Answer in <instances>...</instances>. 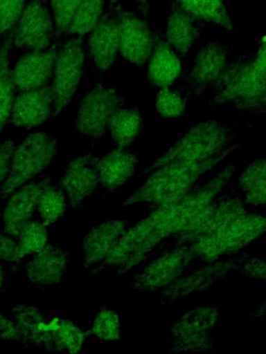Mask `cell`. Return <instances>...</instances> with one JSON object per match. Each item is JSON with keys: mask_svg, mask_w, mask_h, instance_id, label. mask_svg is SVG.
Returning a JSON list of instances; mask_svg holds the SVG:
<instances>
[{"mask_svg": "<svg viewBox=\"0 0 266 354\" xmlns=\"http://www.w3.org/2000/svg\"><path fill=\"white\" fill-rule=\"evenodd\" d=\"M236 168L234 164L228 165L206 183L195 184L176 201L151 210L147 217L126 229L107 256L91 269L87 277L108 269H115L122 275L141 263L164 239L175 236L188 226L229 183Z\"/></svg>", "mask_w": 266, "mask_h": 354, "instance_id": "6da1fadb", "label": "cell"}, {"mask_svg": "<svg viewBox=\"0 0 266 354\" xmlns=\"http://www.w3.org/2000/svg\"><path fill=\"white\" fill-rule=\"evenodd\" d=\"M213 109L233 103L244 115L266 112V50L262 41L256 51L240 54L227 64L212 86Z\"/></svg>", "mask_w": 266, "mask_h": 354, "instance_id": "7a4b0ae2", "label": "cell"}, {"mask_svg": "<svg viewBox=\"0 0 266 354\" xmlns=\"http://www.w3.org/2000/svg\"><path fill=\"white\" fill-rule=\"evenodd\" d=\"M239 147L238 143L230 145L204 158L173 161L157 168L145 183L121 204V207H127L145 202L152 210L176 201L185 194L202 174L213 170Z\"/></svg>", "mask_w": 266, "mask_h": 354, "instance_id": "3957f363", "label": "cell"}, {"mask_svg": "<svg viewBox=\"0 0 266 354\" xmlns=\"http://www.w3.org/2000/svg\"><path fill=\"white\" fill-rule=\"evenodd\" d=\"M265 216L247 211L188 247L193 257L205 263L240 250L265 233Z\"/></svg>", "mask_w": 266, "mask_h": 354, "instance_id": "277c9868", "label": "cell"}, {"mask_svg": "<svg viewBox=\"0 0 266 354\" xmlns=\"http://www.w3.org/2000/svg\"><path fill=\"white\" fill-rule=\"evenodd\" d=\"M235 138L232 124L225 126L215 119L197 122L164 154L143 168L139 176H143L173 161L193 160L210 156L227 147Z\"/></svg>", "mask_w": 266, "mask_h": 354, "instance_id": "5b68a950", "label": "cell"}, {"mask_svg": "<svg viewBox=\"0 0 266 354\" xmlns=\"http://www.w3.org/2000/svg\"><path fill=\"white\" fill-rule=\"evenodd\" d=\"M59 138L56 134L35 132L16 146L8 176L0 187L1 201L7 200L53 162L57 154Z\"/></svg>", "mask_w": 266, "mask_h": 354, "instance_id": "8992f818", "label": "cell"}, {"mask_svg": "<svg viewBox=\"0 0 266 354\" xmlns=\"http://www.w3.org/2000/svg\"><path fill=\"white\" fill-rule=\"evenodd\" d=\"M87 59L84 36H69L61 40L51 82L54 96L52 119L72 101L85 74Z\"/></svg>", "mask_w": 266, "mask_h": 354, "instance_id": "52a82bcc", "label": "cell"}, {"mask_svg": "<svg viewBox=\"0 0 266 354\" xmlns=\"http://www.w3.org/2000/svg\"><path fill=\"white\" fill-rule=\"evenodd\" d=\"M125 104V97L116 88L104 87L98 77L94 86L81 100L74 125L80 135L100 140L107 130L111 116Z\"/></svg>", "mask_w": 266, "mask_h": 354, "instance_id": "ba28073f", "label": "cell"}, {"mask_svg": "<svg viewBox=\"0 0 266 354\" xmlns=\"http://www.w3.org/2000/svg\"><path fill=\"white\" fill-rule=\"evenodd\" d=\"M14 50L43 51L55 41L53 19L44 0H28L9 32Z\"/></svg>", "mask_w": 266, "mask_h": 354, "instance_id": "9c48e42d", "label": "cell"}, {"mask_svg": "<svg viewBox=\"0 0 266 354\" xmlns=\"http://www.w3.org/2000/svg\"><path fill=\"white\" fill-rule=\"evenodd\" d=\"M246 206L236 189L215 196L184 230L174 236L173 243L189 245L246 212Z\"/></svg>", "mask_w": 266, "mask_h": 354, "instance_id": "30bf717a", "label": "cell"}, {"mask_svg": "<svg viewBox=\"0 0 266 354\" xmlns=\"http://www.w3.org/2000/svg\"><path fill=\"white\" fill-rule=\"evenodd\" d=\"M193 259L187 245L173 243L166 246L156 259L135 276L131 288L143 293L162 291L182 276Z\"/></svg>", "mask_w": 266, "mask_h": 354, "instance_id": "8fae6325", "label": "cell"}, {"mask_svg": "<svg viewBox=\"0 0 266 354\" xmlns=\"http://www.w3.org/2000/svg\"><path fill=\"white\" fill-rule=\"evenodd\" d=\"M118 0H109L100 19L85 39L87 59L94 71L101 77L119 57L120 28L116 11Z\"/></svg>", "mask_w": 266, "mask_h": 354, "instance_id": "7c38bea8", "label": "cell"}, {"mask_svg": "<svg viewBox=\"0 0 266 354\" xmlns=\"http://www.w3.org/2000/svg\"><path fill=\"white\" fill-rule=\"evenodd\" d=\"M220 319L215 306L197 307L177 320L171 328L175 353L206 352L213 349L211 332Z\"/></svg>", "mask_w": 266, "mask_h": 354, "instance_id": "4fadbf2b", "label": "cell"}, {"mask_svg": "<svg viewBox=\"0 0 266 354\" xmlns=\"http://www.w3.org/2000/svg\"><path fill=\"white\" fill-rule=\"evenodd\" d=\"M116 11L120 28L119 56L139 69L148 62L155 44L148 21L125 9L118 0Z\"/></svg>", "mask_w": 266, "mask_h": 354, "instance_id": "5bb4252c", "label": "cell"}, {"mask_svg": "<svg viewBox=\"0 0 266 354\" xmlns=\"http://www.w3.org/2000/svg\"><path fill=\"white\" fill-rule=\"evenodd\" d=\"M229 48L218 41L202 46L193 58L185 86L177 88L188 102L190 96L200 97L218 80L229 63Z\"/></svg>", "mask_w": 266, "mask_h": 354, "instance_id": "9a60e30c", "label": "cell"}, {"mask_svg": "<svg viewBox=\"0 0 266 354\" xmlns=\"http://www.w3.org/2000/svg\"><path fill=\"white\" fill-rule=\"evenodd\" d=\"M98 159L89 152L67 162L64 174L59 183L64 192L68 209L78 207L95 192L99 184Z\"/></svg>", "mask_w": 266, "mask_h": 354, "instance_id": "2e32d148", "label": "cell"}, {"mask_svg": "<svg viewBox=\"0 0 266 354\" xmlns=\"http://www.w3.org/2000/svg\"><path fill=\"white\" fill-rule=\"evenodd\" d=\"M60 41L43 51H26L11 68L17 92L36 89L51 83Z\"/></svg>", "mask_w": 266, "mask_h": 354, "instance_id": "e0dca14e", "label": "cell"}, {"mask_svg": "<svg viewBox=\"0 0 266 354\" xmlns=\"http://www.w3.org/2000/svg\"><path fill=\"white\" fill-rule=\"evenodd\" d=\"M71 252L48 243L34 254L33 258L23 262L28 279L39 290H44L59 284L67 270Z\"/></svg>", "mask_w": 266, "mask_h": 354, "instance_id": "ac0fdd59", "label": "cell"}, {"mask_svg": "<svg viewBox=\"0 0 266 354\" xmlns=\"http://www.w3.org/2000/svg\"><path fill=\"white\" fill-rule=\"evenodd\" d=\"M53 106L51 83L39 88L17 92L8 123L29 131L51 118Z\"/></svg>", "mask_w": 266, "mask_h": 354, "instance_id": "d6986e66", "label": "cell"}, {"mask_svg": "<svg viewBox=\"0 0 266 354\" xmlns=\"http://www.w3.org/2000/svg\"><path fill=\"white\" fill-rule=\"evenodd\" d=\"M47 175L39 182H30L14 192L6 200L3 211V232L16 239L36 211L38 198L44 187L51 182Z\"/></svg>", "mask_w": 266, "mask_h": 354, "instance_id": "ffe728a7", "label": "cell"}, {"mask_svg": "<svg viewBox=\"0 0 266 354\" xmlns=\"http://www.w3.org/2000/svg\"><path fill=\"white\" fill-rule=\"evenodd\" d=\"M240 256L224 261H215L201 267L190 274L180 277L161 291V302L168 304L193 292L204 290L224 278L231 270H236Z\"/></svg>", "mask_w": 266, "mask_h": 354, "instance_id": "44dd1931", "label": "cell"}, {"mask_svg": "<svg viewBox=\"0 0 266 354\" xmlns=\"http://www.w3.org/2000/svg\"><path fill=\"white\" fill-rule=\"evenodd\" d=\"M12 319L21 335V345L55 352L51 321L33 305L19 304L12 309Z\"/></svg>", "mask_w": 266, "mask_h": 354, "instance_id": "7402d4cb", "label": "cell"}, {"mask_svg": "<svg viewBox=\"0 0 266 354\" xmlns=\"http://www.w3.org/2000/svg\"><path fill=\"white\" fill-rule=\"evenodd\" d=\"M154 32L155 44L148 61L146 82L151 87H169L177 79L186 80L187 73L180 58L164 39L163 29L158 26Z\"/></svg>", "mask_w": 266, "mask_h": 354, "instance_id": "603a6c76", "label": "cell"}, {"mask_svg": "<svg viewBox=\"0 0 266 354\" xmlns=\"http://www.w3.org/2000/svg\"><path fill=\"white\" fill-rule=\"evenodd\" d=\"M139 161L137 153L129 149L115 148L98 159L99 183L105 189L103 198L127 185L133 177Z\"/></svg>", "mask_w": 266, "mask_h": 354, "instance_id": "cb8c5ba5", "label": "cell"}, {"mask_svg": "<svg viewBox=\"0 0 266 354\" xmlns=\"http://www.w3.org/2000/svg\"><path fill=\"white\" fill-rule=\"evenodd\" d=\"M127 225V220L114 219L93 227L82 240L83 268L92 269L101 263L126 230Z\"/></svg>", "mask_w": 266, "mask_h": 354, "instance_id": "d4e9b609", "label": "cell"}, {"mask_svg": "<svg viewBox=\"0 0 266 354\" xmlns=\"http://www.w3.org/2000/svg\"><path fill=\"white\" fill-rule=\"evenodd\" d=\"M163 37L179 58L186 59L188 53L197 40H202L203 28L171 0Z\"/></svg>", "mask_w": 266, "mask_h": 354, "instance_id": "484cf974", "label": "cell"}, {"mask_svg": "<svg viewBox=\"0 0 266 354\" xmlns=\"http://www.w3.org/2000/svg\"><path fill=\"white\" fill-rule=\"evenodd\" d=\"M144 129V118L137 106L119 109L107 124L114 145L119 149H129Z\"/></svg>", "mask_w": 266, "mask_h": 354, "instance_id": "4316f807", "label": "cell"}, {"mask_svg": "<svg viewBox=\"0 0 266 354\" xmlns=\"http://www.w3.org/2000/svg\"><path fill=\"white\" fill-rule=\"evenodd\" d=\"M203 28L209 23L227 31H233L236 26L231 19L224 0H172Z\"/></svg>", "mask_w": 266, "mask_h": 354, "instance_id": "83f0119b", "label": "cell"}, {"mask_svg": "<svg viewBox=\"0 0 266 354\" xmlns=\"http://www.w3.org/2000/svg\"><path fill=\"white\" fill-rule=\"evenodd\" d=\"M12 52L10 32L0 40V133L8 123L17 93L10 66Z\"/></svg>", "mask_w": 266, "mask_h": 354, "instance_id": "f1b7e54d", "label": "cell"}, {"mask_svg": "<svg viewBox=\"0 0 266 354\" xmlns=\"http://www.w3.org/2000/svg\"><path fill=\"white\" fill-rule=\"evenodd\" d=\"M265 158H259L250 162L239 178L238 189L245 193L246 204L265 205L266 202Z\"/></svg>", "mask_w": 266, "mask_h": 354, "instance_id": "f546056e", "label": "cell"}, {"mask_svg": "<svg viewBox=\"0 0 266 354\" xmlns=\"http://www.w3.org/2000/svg\"><path fill=\"white\" fill-rule=\"evenodd\" d=\"M67 209L66 196L59 182L48 183L38 198L36 207L41 222L46 226L55 223L64 217Z\"/></svg>", "mask_w": 266, "mask_h": 354, "instance_id": "4dcf8cb0", "label": "cell"}, {"mask_svg": "<svg viewBox=\"0 0 266 354\" xmlns=\"http://www.w3.org/2000/svg\"><path fill=\"white\" fill-rule=\"evenodd\" d=\"M55 353L75 354L79 353L85 343V333L73 322L55 317L51 320Z\"/></svg>", "mask_w": 266, "mask_h": 354, "instance_id": "1f68e13d", "label": "cell"}, {"mask_svg": "<svg viewBox=\"0 0 266 354\" xmlns=\"http://www.w3.org/2000/svg\"><path fill=\"white\" fill-rule=\"evenodd\" d=\"M105 3V0H82L64 37L89 33L103 15Z\"/></svg>", "mask_w": 266, "mask_h": 354, "instance_id": "d6a6232c", "label": "cell"}, {"mask_svg": "<svg viewBox=\"0 0 266 354\" xmlns=\"http://www.w3.org/2000/svg\"><path fill=\"white\" fill-rule=\"evenodd\" d=\"M17 240L22 263L25 256L36 253L48 243V230L43 223L33 219L24 227Z\"/></svg>", "mask_w": 266, "mask_h": 354, "instance_id": "836d02e7", "label": "cell"}, {"mask_svg": "<svg viewBox=\"0 0 266 354\" xmlns=\"http://www.w3.org/2000/svg\"><path fill=\"white\" fill-rule=\"evenodd\" d=\"M51 10L56 41L66 36L71 21L82 0H44Z\"/></svg>", "mask_w": 266, "mask_h": 354, "instance_id": "e575fe53", "label": "cell"}, {"mask_svg": "<svg viewBox=\"0 0 266 354\" xmlns=\"http://www.w3.org/2000/svg\"><path fill=\"white\" fill-rule=\"evenodd\" d=\"M91 333L103 341L120 340L121 326L118 314L106 306L100 307L94 319Z\"/></svg>", "mask_w": 266, "mask_h": 354, "instance_id": "d590c367", "label": "cell"}, {"mask_svg": "<svg viewBox=\"0 0 266 354\" xmlns=\"http://www.w3.org/2000/svg\"><path fill=\"white\" fill-rule=\"evenodd\" d=\"M186 103L182 93L178 88L162 87L157 93L155 108L163 120L182 118L186 115Z\"/></svg>", "mask_w": 266, "mask_h": 354, "instance_id": "8d00e7d4", "label": "cell"}, {"mask_svg": "<svg viewBox=\"0 0 266 354\" xmlns=\"http://www.w3.org/2000/svg\"><path fill=\"white\" fill-rule=\"evenodd\" d=\"M28 0H0V34L8 33L19 18Z\"/></svg>", "mask_w": 266, "mask_h": 354, "instance_id": "74e56055", "label": "cell"}, {"mask_svg": "<svg viewBox=\"0 0 266 354\" xmlns=\"http://www.w3.org/2000/svg\"><path fill=\"white\" fill-rule=\"evenodd\" d=\"M0 260L15 263L12 272L21 269L17 240L3 231L0 232Z\"/></svg>", "mask_w": 266, "mask_h": 354, "instance_id": "f35d334b", "label": "cell"}, {"mask_svg": "<svg viewBox=\"0 0 266 354\" xmlns=\"http://www.w3.org/2000/svg\"><path fill=\"white\" fill-rule=\"evenodd\" d=\"M236 270L243 275L263 279L265 277V263L263 259L240 255Z\"/></svg>", "mask_w": 266, "mask_h": 354, "instance_id": "ab89813d", "label": "cell"}, {"mask_svg": "<svg viewBox=\"0 0 266 354\" xmlns=\"http://www.w3.org/2000/svg\"><path fill=\"white\" fill-rule=\"evenodd\" d=\"M15 147V142L11 138H7L0 144V187L8 176Z\"/></svg>", "mask_w": 266, "mask_h": 354, "instance_id": "60d3db41", "label": "cell"}, {"mask_svg": "<svg viewBox=\"0 0 266 354\" xmlns=\"http://www.w3.org/2000/svg\"><path fill=\"white\" fill-rule=\"evenodd\" d=\"M0 340L21 344V338L13 320L0 311Z\"/></svg>", "mask_w": 266, "mask_h": 354, "instance_id": "b9f144b4", "label": "cell"}, {"mask_svg": "<svg viewBox=\"0 0 266 354\" xmlns=\"http://www.w3.org/2000/svg\"><path fill=\"white\" fill-rule=\"evenodd\" d=\"M138 4V10L141 17L148 21V17L150 12L151 0H134Z\"/></svg>", "mask_w": 266, "mask_h": 354, "instance_id": "7bdbcfd3", "label": "cell"}, {"mask_svg": "<svg viewBox=\"0 0 266 354\" xmlns=\"http://www.w3.org/2000/svg\"><path fill=\"white\" fill-rule=\"evenodd\" d=\"M6 271L2 266L0 265V293L3 291V285L6 277Z\"/></svg>", "mask_w": 266, "mask_h": 354, "instance_id": "ee69618b", "label": "cell"}, {"mask_svg": "<svg viewBox=\"0 0 266 354\" xmlns=\"http://www.w3.org/2000/svg\"><path fill=\"white\" fill-rule=\"evenodd\" d=\"M2 37H3V36L0 34V40H1V39L2 38Z\"/></svg>", "mask_w": 266, "mask_h": 354, "instance_id": "f6af8a7d", "label": "cell"}]
</instances>
